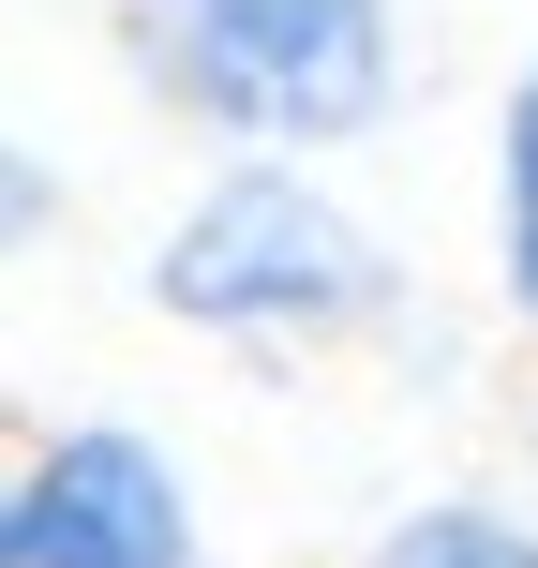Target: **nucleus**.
Segmentation results:
<instances>
[{
  "label": "nucleus",
  "mask_w": 538,
  "mask_h": 568,
  "mask_svg": "<svg viewBox=\"0 0 538 568\" xmlns=\"http://www.w3.org/2000/svg\"><path fill=\"white\" fill-rule=\"evenodd\" d=\"M45 210H60V180H45V165H30V150H16V135H0V255H16V240H30V225H45Z\"/></svg>",
  "instance_id": "6"
},
{
  "label": "nucleus",
  "mask_w": 538,
  "mask_h": 568,
  "mask_svg": "<svg viewBox=\"0 0 538 568\" xmlns=\"http://www.w3.org/2000/svg\"><path fill=\"white\" fill-rule=\"evenodd\" d=\"M16 554L30 568H195V494H180V464L150 434L75 419L16 479Z\"/></svg>",
  "instance_id": "3"
},
{
  "label": "nucleus",
  "mask_w": 538,
  "mask_h": 568,
  "mask_svg": "<svg viewBox=\"0 0 538 568\" xmlns=\"http://www.w3.org/2000/svg\"><path fill=\"white\" fill-rule=\"evenodd\" d=\"M374 568H538V524H509V509H404L374 539Z\"/></svg>",
  "instance_id": "5"
},
{
  "label": "nucleus",
  "mask_w": 538,
  "mask_h": 568,
  "mask_svg": "<svg viewBox=\"0 0 538 568\" xmlns=\"http://www.w3.org/2000/svg\"><path fill=\"white\" fill-rule=\"evenodd\" d=\"M0 568H30V554H16V479H0Z\"/></svg>",
  "instance_id": "7"
},
{
  "label": "nucleus",
  "mask_w": 538,
  "mask_h": 568,
  "mask_svg": "<svg viewBox=\"0 0 538 568\" xmlns=\"http://www.w3.org/2000/svg\"><path fill=\"white\" fill-rule=\"evenodd\" d=\"M150 314L165 329H210V344H329V329H374L389 314V240L329 180H300L284 150H240L150 240Z\"/></svg>",
  "instance_id": "2"
},
{
  "label": "nucleus",
  "mask_w": 538,
  "mask_h": 568,
  "mask_svg": "<svg viewBox=\"0 0 538 568\" xmlns=\"http://www.w3.org/2000/svg\"><path fill=\"white\" fill-rule=\"evenodd\" d=\"M494 270H509V314L538 329V60L494 105Z\"/></svg>",
  "instance_id": "4"
},
{
  "label": "nucleus",
  "mask_w": 538,
  "mask_h": 568,
  "mask_svg": "<svg viewBox=\"0 0 538 568\" xmlns=\"http://www.w3.org/2000/svg\"><path fill=\"white\" fill-rule=\"evenodd\" d=\"M120 60L225 150H359L404 105L389 0H120Z\"/></svg>",
  "instance_id": "1"
}]
</instances>
